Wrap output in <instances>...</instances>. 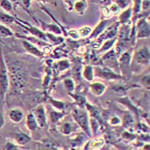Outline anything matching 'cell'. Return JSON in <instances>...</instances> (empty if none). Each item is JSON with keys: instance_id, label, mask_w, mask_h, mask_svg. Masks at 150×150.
I'll list each match as a JSON object with an SVG mask.
<instances>
[{"instance_id": "3957f363", "label": "cell", "mask_w": 150, "mask_h": 150, "mask_svg": "<svg viewBox=\"0 0 150 150\" xmlns=\"http://www.w3.org/2000/svg\"><path fill=\"white\" fill-rule=\"evenodd\" d=\"M94 71V74L100 77V78H104V79H106V80H117V79H120L121 76L117 74L114 73L112 70L109 68H95L93 69Z\"/></svg>"}, {"instance_id": "4dcf8cb0", "label": "cell", "mask_w": 150, "mask_h": 150, "mask_svg": "<svg viewBox=\"0 0 150 150\" xmlns=\"http://www.w3.org/2000/svg\"><path fill=\"white\" fill-rule=\"evenodd\" d=\"M142 82L143 83V85H144L145 87H147L148 89H149V76H146L145 77H143L142 80Z\"/></svg>"}, {"instance_id": "f546056e", "label": "cell", "mask_w": 150, "mask_h": 150, "mask_svg": "<svg viewBox=\"0 0 150 150\" xmlns=\"http://www.w3.org/2000/svg\"><path fill=\"white\" fill-rule=\"evenodd\" d=\"M84 4H83V2H77L76 4V5H75V9H76V11L77 12H79V13H81L82 11H83V9H84Z\"/></svg>"}, {"instance_id": "1f68e13d", "label": "cell", "mask_w": 150, "mask_h": 150, "mask_svg": "<svg viewBox=\"0 0 150 150\" xmlns=\"http://www.w3.org/2000/svg\"><path fill=\"white\" fill-rule=\"evenodd\" d=\"M120 123H121L120 119H119L118 117H112V118L111 119V124H112V125H118V124H120Z\"/></svg>"}, {"instance_id": "ba28073f", "label": "cell", "mask_w": 150, "mask_h": 150, "mask_svg": "<svg viewBox=\"0 0 150 150\" xmlns=\"http://www.w3.org/2000/svg\"><path fill=\"white\" fill-rule=\"evenodd\" d=\"M90 90L95 96H100L105 90V85L101 82H93L90 85Z\"/></svg>"}, {"instance_id": "e0dca14e", "label": "cell", "mask_w": 150, "mask_h": 150, "mask_svg": "<svg viewBox=\"0 0 150 150\" xmlns=\"http://www.w3.org/2000/svg\"><path fill=\"white\" fill-rule=\"evenodd\" d=\"M123 123H124V126H125V127H129V126H131V125L134 124V119H133L131 114H129V112H127V113L125 115V117H124V121H123Z\"/></svg>"}, {"instance_id": "8fae6325", "label": "cell", "mask_w": 150, "mask_h": 150, "mask_svg": "<svg viewBox=\"0 0 150 150\" xmlns=\"http://www.w3.org/2000/svg\"><path fill=\"white\" fill-rule=\"evenodd\" d=\"M14 137H15V140L17 142V143H19L20 145H25L31 141L30 137H28V135L24 133H16L14 135Z\"/></svg>"}, {"instance_id": "d6a6232c", "label": "cell", "mask_w": 150, "mask_h": 150, "mask_svg": "<svg viewBox=\"0 0 150 150\" xmlns=\"http://www.w3.org/2000/svg\"><path fill=\"white\" fill-rule=\"evenodd\" d=\"M4 149H17V147H16V146H15V145H14V144H12V143L8 142V143L5 145Z\"/></svg>"}, {"instance_id": "6da1fadb", "label": "cell", "mask_w": 150, "mask_h": 150, "mask_svg": "<svg viewBox=\"0 0 150 150\" xmlns=\"http://www.w3.org/2000/svg\"><path fill=\"white\" fill-rule=\"evenodd\" d=\"M72 115L74 117V119L76 122L80 125L81 129L84 130V132L88 135L90 136V129H89V120L88 117L87 115V112L81 109H75L72 112Z\"/></svg>"}, {"instance_id": "ffe728a7", "label": "cell", "mask_w": 150, "mask_h": 150, "mask_svg": "<svg viewBox=\"0 0 150 150\" xmlns=\"http://www.w3.org/2000/svg\"><path fill=\"white\" fill-rule=\"evenodd\" d=\"M12 35H13V33L9 28H5L3 25H0V36H2V37H10V36H12Z\"/></svg>"}, {"instance_id": "5b68a950", "label": "cell", "mask_w": 150, "mask_h": 150, "mask_svg": "<svg viewBox=\"0 0 150 150\" xmlns=\"http://www.w3.org/2000/svg\"><path fill=\"white\" fill-rule=\"evenodd\" d=\"M149 50L148 47H142L138 50L135 55L136 61L140 64H149Z\"/></svg>"}, {"instance_id": "52a82bcc", "label": "cell", "mask_w": 150, "mask_h": 150, "mask_svg": "<svg viewBox=\"0 0 150 150\" xmlns=\"http://www.w3.org/2000/svg\"><path fill=\"white\" fill-rule=\"evenodd\" d=\"M23 46H24V48H25L29 53L35 55L36 57H39V58H40V57L43 56V52H40L38 48H36L34 45H32L30 42H28V41H26V40H23Z\"/></svg>"}, {"instance_id": "836d02e7", "label": "cell", "mask_w": 150, "mask_h": 150, "mask_svg": "<svg viewBox=\"0 0 150 150\" xmlns=\"http://www.w3.org/2000/svg\"><path fill=\"white\" fill-rule=\"evenodd\" d=\"M69 35H71L73 38H75V39H78L79 36H80L78 31H70V32H69Z\"/></svg>"}, {"instance_id": "74e56055", "label": "cell", "mask_w": 150, "mask_h": 150, "mask_svg": "<svg viewBox=\"0 0 150 150\" xmlns=\"http://www.w3.org/2000/svg\"><path fill=\"white\" fill-rule=\"evenodd\" d=\"M23 1V4L27 7V8H28L29 7V5H30V0H22Z\"/></svg>"}, {"instance_id": "7c38bea8", "label": "cell", "mask_w": 150, "mask_h": 150, "mask_svg": "<svg viewBox=\"0 0 150 150\" xmlns=\"http://www.w3.org/2000/svg\"><path fill=\"white\" fill-rule=\"evenodd\" d=\"M82 76L88 81H92L93 80V76H94L93 68L92 66H90V65L86 66L84 68V69H83Z\"/></svg>"}, {"instance_id": "d590c367", "label": "cell", "mask_w": 150, "mask_h": 150, "mask_svg": "<svg viewBox=\"0 0 150 150\" xmlns=\"http://www.w3.org/2000/svg\"><path fill=\"white\" fill-rule=\"evenodd\" d=\"M4 116L0 113V129L4 126Z\"/></svg>"}, {"instance_id": "484cf974", "label": "cell", "mask_w": 150, "mask_h": 150, "mask_svg": "<svg viewBox=\"0 0 150 150\" xmlns=\"http://www.w3.org/2000/svg\"><path fill=\"white\" fill-rule=\"evenodd\" d=\"M51 103L56 108H58V110L64 111V103L61 102V101H57V100H50Z\"/></svg>"}, {"instance_id": "8d00e7d4", "label": "cell", "mask_w": 150, "mask_h": 150, "mask_svg": "<svg viewBox=\"0 0 150 150\" xmlns=\"http://www.w3.org/2000/svg\"><path fill=\"white\" fill-rule=\"evenodd\" d=\"M118 7H117V5H115V4H113L112 6V8H111V11H113V13H117V12L118 11Z\"/></svg>"}, {"instance_id": "7a4b0ae2", "label": "cell", "mask_w": 150, "mask_h": 150, "mask_svg": "<svg viewBox=\"0 0 150 150\" xmlns=\"http://www.w3.org/2000/svg\"><path fill=\"white\" fill-rule=\"evenodd\" d=\"M9 87V75L2 54L0 55V95L4 96Z\"/></svg>"}, {"instance_id": "30bf717a", "label": "cell", "mask_w": 150, "mask_h": 150, "mask_svg": "<svg viewBox=\"0 0 150 150\" xmlns=\"http://www.w3.org/2000/svg\"><path fill=\"white\" fill-rule=\"evenodd\" d=\"M26 125L28 129L34 131L37 128H38V124L37 121L35 119V116L33 114V112H30L28 115L27 116V121H26Z\"/></svg>"}, {"instance_id": "277c9868", "label": "cell", "mask_w": 150, "mask_h": 150, "mask_svg": "<svg viewBox=\"0 0 150 150\" xmlns=\"http://www.w3.org/2000/svg\"><path fill=\"white\" fill-rule=\"evenodd\" d=\"M33 114L35 116V119L37 121L38 126L40 128L46 127V110L43 105H39L35 109Z\"/></svg>"}, {"instance_id": "d4e9b609", "label": "cell", "mask_w": 150, "mask_h": 150, "mask_svg": "<svg viewBox=\"0 0 150 150\" xmlns=\"http://www.w3.org/2000/svg\"><path fill=\"white\" fill-rule=\"evenodd\" d=\"M128 90V87L126 86H124V85H117L113 87V91L117 93H124Z\"/></svg>"}, {"instance_id": "4fadbf2b", "label": "cell", "mask_w": 150, "mask_h": 150, "mask_svg": "<svg viewBox=\"0 0 150 150\" xmlns=\"http://www.w3.org/2000/svg\"><path fill=\"white\" fill-rule=\"evenodd\" d=\"M129 62H130V55L129 53L126 52H124L123 55L121 56V58H119V64H120V67L121 68H125L126 66L129 65Z\"/></svg>"}, {"instance_id": "83f0119b", "label": "cell", "mask_w": 150, "mask_h": 150, "mask_svg": "<svg viewBox=\"0 0 150 150\" xmlns=\"http://www.w3.org/2000/svg\"><path fill=\"white\" fill-rule=\"evenodd\" d=\"M129 16H130V10H128L124 13H122V15L120 16V22L121 23H125L129 18Z\"/></svg>"}, {"instance_id": "2e32d148", "label": "cell", "mask_w": 150, "mask_h": 150, "mask_svg": "<svg viewBox=\"0 0 150 150\" xmlns=\"http://www.w3.org/2000/svg\"><path fill=\"white\" fill-rule=\"evenodd\" d=\"M64 87L66 88V90L71 93V92H73V90L75 89V83L72 79L70 78H67V79H64Z\"/></svg>"}, {"instance_id": "ac0fdd59", "label": "cell", "mask_w": 150, "mask_h": 150, "mask_svg": "<svg viewBox=\"0 0 150 150\" xmlns=\"http://www.w3.org/2000/svg\"><path fill=\"white\" fill-rule=\"evenodd\" d=\"M0 22L5 23V24H10V23L15 22V19L9 15L0 13Z\"/></svg>"}, {"instance_id": "ab89813d", "label": "cell", "mask_w": 150, "mask_h": 150, "mask_svg": "<svg viewBox=\"0 0 150 150\" xmlns=\"http://www.w3.org/2000/svg\"><path fill=\"white\" fill-rule=\"evenodd\" d=\"M68 1H72V0H68Z\"/></svg>"}, {"instance_id": "603a6c76", "label": "cell", "mask_w": 150, "mask_h": 150, "mask_svg": "<svg viewBox=\"0 0 150 150\" xmlns=\"http://www.w3.org/2000/svg\"><path fill=\"white\" fill-rule=\"evenodd\" d=\"M69 64L68 61L66 60H62V61H59L57 64V68L58 70H64L65 69L69 68Z\"/></svg>"}, {"instance_id": "9a60e30c", "label": "cell", "mask_w": 150, "mask_h": 150, "mask_svg": "<svg viewBox=\"0 0 150 150\" xmlns=\"http://www.w3.org/2000/svg\"><path fill=\"white\" fill-rule=\"evenodd\" d=\"M64 115V112H56V111H52L50 112V119L52 123H57L58 122Z\"/></svg>"}, {"instance_id": "f35d334b", "label": "cell", "mask_w": 150, "mask_h": 150, "mask_svg": "<svg viewBox=\"0 0 150 150\" xmlns=\"http://www.w3.org/2000/svg\"><path fill=\"white\" fill-rule=\"evenodd\" d=\"M11 1H13V2H17V0H11Z\"/></svg>"}, {"instance_id": "f1b7e54d", "label": "cell", "mask_w": 150, "mask_h": 150, "mask_svg": "<svg viewBox=\"0 0 150 150\" xmlns=\"http://www.w3.org/2000/svg\"><path fill=\"white\" fill-rule=\"evenodd\" d=\"M82 142H83V137H81V135H78L76 137V138L71 140V144H72V146H77V145L81 144Z\"/></svg>"}, {"instance_id": "8992f818", "label": "cell", "mask_w": 150, "mask_h": 150, "mask_svg": "<svg viewBox=\"0 0 150 150\" xmlns=\"http://www.w3.org/2000/svg\"><path fill=\"white\" fill-rule=\"evenodd\" d=\"M137 38H145L149 37V26L144 20L140 21L138 23V33Z\"/></svg>"}, {"instance_id": "d6986e66", "label": "cell", "mask_w": 150, "mask_h": 150, "mask_svg": "<svg viewBox=\"0 0 150 150\" xmlns=\"http://www.w3.org/2000/svg\"><path fill=\"white\" fill-rule=\"evenodd\" d=\"M61 131L64 135H69L72 131V125L69 123H64L62 125Z\"/></svg>"}, {"instance_id": "7402d4cb", "label": "cell", "mask_w": 150, "mask_h": 150, "mask_svg": "<svg viewBox=\"0 0 150 150\" xmlns=\"http://www.w3.org/2000/svg\"><path fill=\"white\" fill-rule=\"evenodd\" d=\"M116 39H109L107 41H105L104 43V45L102 46V48H101V52H105L109 49H111V47L113 46L114 42H115Z\"/></svg>"}, {"instance_id": "9c48e42d", "label": "cell", "mask_w": 150, "mask_h": 150, "mask_svg": "<svg viewBox=\"0 0 150 150\" xmlns=\"http://www.w3.org/2000/svg\"><path fill=\"white\" fill-rule=\"evenodd\" d=\"M23 112L20 109H13L9 112V117L13 122L15 123H19L23 120Z\"/></svg>"}, {"instance_id": "e575fe53", "label": "cell", "mask_w": 150, "mask_h": 150, "mask_svg": "<svg viewBox=\"0 0 150 150\" xmlns=\"http://www.w3.org/2000/svg\"><path fill=\"white\" fill-rule=\"evenodd\" d=\"M142 7H143V9L145 10V9H149V0H144L143 1V3H142Z\"/></svg>"}, {"instance_id": "60d3db41", "label": "cell", "mask_w": 150, "mask_h": 150, "mask_svg": "<svg viewBox=\"0 0 150 150\" xmlns=\"http://www.w3.org/2000/svg\"><path fill=\"white\" fill-rule=\"evenodd\" d=\"M43 1H46V0H43Z\"/></svg>"}, {"instance_id": "5bb4252c", "label": "cell", "mask_w": 150, "mask_h": 150, "mask_svg": "<svg viewBox=\"0 0 150 150\" xmlns=\"http://www.w3.org/2000/svg\"><path fill=\"white\" fill-rule=\"evenodd\" d=\"M104 145V140L103 139H93L89 142V148L90 149H99Z\"/></svg>"}, {"instance_id": "4316f807", "label": "cell", "mask_w": 150, "mask_h": 150, "mask_svg": "<svg viewBox=\"0 0 150 150\" xmlns=\"http://www.w3.org/2000/svg\"><path fill=\"white\" fill-rule=\"evenodd\" d=\"M90 32H91V28H89V27H84V28H81V29L78 30L79 35L83 36V37L89 35Z\"/></svg>"}, {"instance_id": "cb8c5ba5", "label": "cell", "mask_w": 150, "mask_h": 150, "mask_svg": "<svg viewBox=\"0 0 150 150\" xmlns=\"http://www.w3.org/2000/svg\"><path fill=\"white\" fill-rule=\"evenodd\" d=\"M1 6L7 11H11L12 10V4L9 0H2Z\"/></svg>"}, {"instance_id": "44dd1931", "label": "cell", "mask_w": 150, "mask_h": 150, "mask_svg": "<svg viewBox=\"0 0 150 150\" xmlns=\"http://www.w3.org/2000/svg\"><path fill=\"white\" fill-rule=\"evenodd\" d=\"M105 25H106V22H102V23H100V24L96 28V29L93 32L92 35H91V38H95V37L99 35L100 32H102V31L104 30Z\"/></svg>"}]
</instances>
